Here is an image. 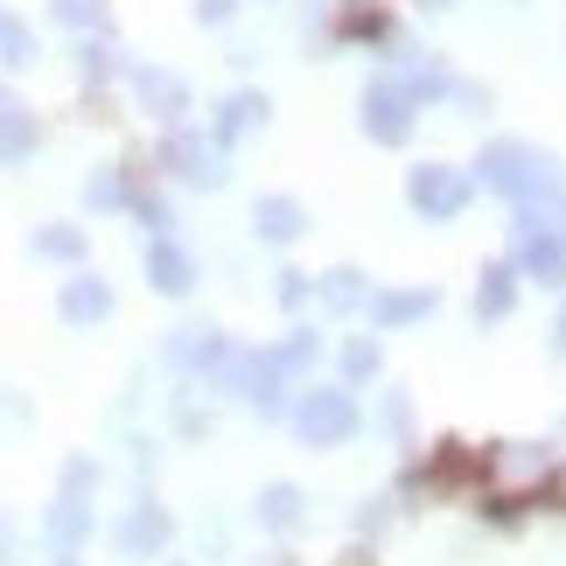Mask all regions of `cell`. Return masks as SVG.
Returning a JSON list of instances; mask_svg holds the SVG:
<instances>
[{"instance_id": "52a82bcc", "label": "cell", "mask_w": 566, "mask_h": 566, "mask_svg": "<svg viewBox=\"0 0 566 566\" xmlns=\"http://www.w3.org/2000/svg\"><path fill=\"white\" fill-rule=\"evenodd\" d=\"M134 84H140V98H155V105H168V113H182V84H176V77H161V71H134Z\"/></svg>"}, {"instance_id": "277c9868", "label": "cell", "mask_w": 566, "mask_h": 566, "mask_svg": "<svg viewBox=\"0 0 566 566\" xmlns=\"http://www.w3.org/2000/svg\"><path fill=\"white\" fill-rule=\"evenodd\" d=\"M301 433H315V441H336V433H350V406H343L336 391H322V399L301 406Z\"/></svg>"}, {"instance_id": "3957f363", "label": "cell", "mask_w": 566, "mask_h": 566, "mask_svg": "<svg viewBox=\"0 0 566 566\" xmlns=\"http://www.w3.org/2000/svg\"><path fill=\"white\" fill-rule=\"evenodd\" d=\"M412 203L448 217V210H462V182H454L448 168H420V176H412Z\"/></svg>"}, {"instance_id": "9c48e42d", "label": "cell", "mask_w": 566, "mask_h": 566, "mask_svg": "<svg viewBox=\"0 0 566 566\" xmlns=\"http://www.w3.org/2000/svg\"><path fill=\"white\" fill-rule=\"evenodd\" d=\"M259 224H266V238H294L301 224H294V203H266L259 210Z\"/></svg>"}, {"instance_id": "8fae6325", "label": "cell", "mask_w": 566, "mask_h": 566, "mask_svg": "<svg viewBox=\"0 0 566 566\" xmlns=\"http://www.w3.org/2000/svg\"><path fill=\"white\" fill-rule=\"evenodd\" d=\"M231 8H238V0H196V14H203V21H231Z\"/></svg>"}, {"instance_id": "7a4b0ae2", "label": "cell", "mask_w": 566, "mask_h": 566, "mask_svg": "<svg viewBox=\"0 0 566 566\" xmlns=\"http://www.w3.org/2000/svg\"><path fill=\"white\" fill-rule=\"evenodd\" d=\"M29 147H35V113L8 92V84H0V161L29 155Z\"/></svg>"}, {"instance_id": "30bf717a", "label": "cell", "mask_w": 566, "mask_h": 566, "mask_svg": "<svg viewBox=\"0 0 566 566\" xmlns=\"http://www.w3.org/2000/svg\"><path fill=\"white\" fill-rule=\"evenodd\" d=\"M63 308H71L77 322L84 315H105V287H71V294H63Z\"/></svg>"}, {"instance_id": "ba28073f", "label": "cell", "mask_w": 566, "mask_h": 566, "mask_svg": "<svg viewBox=\"0 0 566 566\" xmlns=\"http://www.w3.org/2000/svg\"><path fill=\"white\" fill-rule=\"evenodd\" d=\"M155 280H161L168 294H182L189 287V259L182 252H155Z\"/></svg>"}, {"instance_id": "5b68a950", "label": "cell", "mask_w": 566, "mask_h": 566, "mask_svg": "<svg viewBox=\"0 0 566 566\" xmlns=\"http://www.w3.org/2000/svg\"><path fill=\"white\" fill-rule=\"evenodd\" d=\"M0 63H8V71L35 63V29H29V21H21L14 8H0Z\"/></svg>"}, {"instance_id": "6da1fadb", "label": "cell", "mask_w": 566, "mask_h": 566, "mask_svg": "<svg viewBox=\"0 0 566 566\" xmlns=\"http://www.w3.org/2000/svg\"><path fill=\"white\" fill-rule=\"evenodd\" d=\"M406 105H412V92H406V84H378V92L364 98V126H371L378 140H406V126H412V113H406Z\"/></svg>"}, {"instance_id": "8992f818", "label": "cell", "mask_w": 566, "mask_h": 566, "mask_svg": "<svg viewBox=\"0 0 566 566\" xmlns=\"http://www.w3.org/2000/svg\"><path fill=\"white\" fill-rule=\"evenodd\" d=\"M63 29H105V0H56L50 8Z\"/></svg>"}]
</instances>
